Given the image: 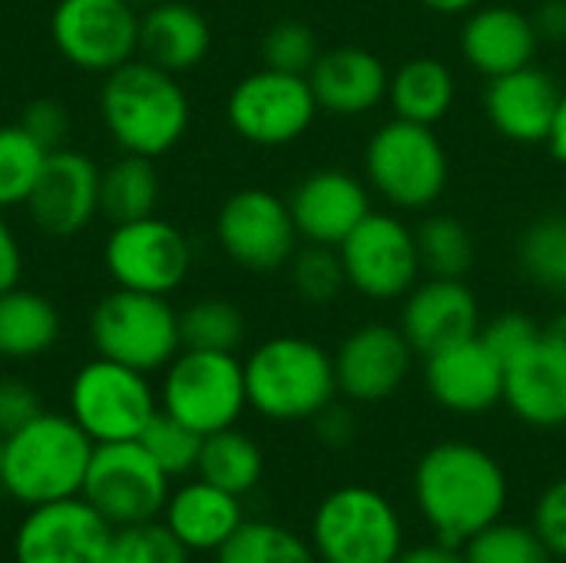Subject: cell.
<instances>
[{
  "instance_id": "cell-1",
  "label": "cell",
  "mask_w": 566,
  "mask_h": 563,
  "mask_svg": "<svg viewBox=\"0 0 566 563\" xmlns=\"http://www.w3.org/2000/svg\"><path fill=\"white\" fill-rule=\"evenodd\" d=\"M507 475L501 461L471 441H441L415 468V504L434 541L464 548L474 534L497 524L507 508Z\"/></svg>"
},
{
  "instance_id": "cell-2",
  "label": "cell",
  "mask_w": 566,
  "mask_h": 563,
  "mask_svg": "<svg viewBox=\"0 0 566 563\" xmlns=\"http://www.w3.org/2000/svg\"><path fill=\"white\" fill-rule=\"evenodd\" d=\"M99 116L119 153L159 159L189 129V96L176 73L136 56L103 76Z\"/></svg>"
},
{
  "instance_id": "cell-3",
  "label": "cell",
  "mask_w": 566,
  "mask_h": 563,
  "mask_svg": "<svg viewBox=\"0 0 566 563\" xmlns=\"http://www.w3.org/2000/svg\"><path fill=\"white\" fill-rule=\"evenodd\" d=\"M93 448L90 435L66 411H40L30 425L3 438L0 491L20 508L76 498Z\"/></svg>"
},
{
  "instance_id": "cell-4",
  "label": "cell",
  "mask_w": 566,
  "mask_h": 563,
  "mask_svg": "<svg viewBox=\"0 0 566 563\" xmlns=\"http://www.w3.org/2000/svg\"><path fill=\"white\" fill-rule=\"evenodd\" d=\"M245 395L249 408L269 421H312L338 395L335 358L312 338L275 335L249 352Z\"/></svg>"
},
{
  "instance_id": "cell-5",
  "label": "cell",
  "mask_w": 566,
  "mask_h": 563,
  "mask_svg": "<svg viewBox=\"0 0 566 563\" xmlns=\"http://www.w3.org/2000/svg\"><path fill=\"white\" fill-rule=\"evenodd\" d=\"M308 541L318 563H395L405 551V524L381 491L345 484L315 508Z\"/></svg>"
},
{
  "instance_id": "cell-6",
  "label": "cell",
  "mask_w": 566,
  "mask_h": 563,
  "mask_svg": "<svg viewBox=\"0 0 566 563\" xmlns=\"http://www.w3.org/2000/svg\"><path fill=\"white\" fill-rule=\"evenodd\" d=\"M448 153L431 126L395 116L365 146V176L395 209H431L448 189Z\"/></svg>"
},
{
  "instance_id": "cell-7",
  "label": "cell",
  "mask_w": 566,
  "mask_h": 563,
  "mask_svg": "<svg viewBox=\"0 0 566 563\" xmlns=\"http://www.w3.org/2000/svg\"><path fill=\"white\" fill-rule=\"evenodd\" d=\"M90 345L96 355L136 372H163L182 352L179 312L169 305V295L116 285L90 312Z\"/></svg>"
},
{
  "instance_id": "cell-8",
  "label": "cell",
  "mask_w": 566,
  "mask_h": 563,
  "mask_svg": "<svg viewBox=\"0 0 566 563\" xmlns=\"http://www.w3.org/2000/svg\"><path fill=\"white\" fill-rule=\"evenodd\" d=\"M159 408L202 438L222 428H235L249 408L242 362L235 352L182 348L163 368Z\"/></svg>"
},
{
  "instance_id": "cell-9",
  "label": "cell",
  "mask_w": 566,
  "mask_h": 563,
  "mask_svg": "<svg viewBox=\"0 0 566 563\" xmlns=\"http://www.w3.org/2000/svg\"><path fill=\"white\" fill-rule=\"evenodd\" d=\"M159 411V392L146 372L96 355L86 362L66 392V415L90 435L93 445L136 441Z\"/></svg>"
},
{
  "instance_id": "cell-10",
  "label": "cell",
  "mask_w": 566,
  "mask_h": 563,
  "mask_svg": "<svg viewBox=\"0 0 566 563\" xmlns=\"http://www.w3.org/2000/svg\"><path fill=\"white\" fill-rule=\"evenodd\" d=\"M169 491L172 478L139 441H109L93 448L80 494L109 528H129L156 521L169 501Z\"/></svg>"
},
{
  "instance_id": "cell-11",
  "label": "cell",
  "mask_w": 566,
  "mask_h": 563,
  "mask_svg": "<svg viewBox=\"0 0 566 563\" xmlns=\"http://www.w3.org/2000/svg\"><path fill=\"white\" fill-rule=\"evenodd\" d=\"M50 37L70 66L106 76L139 56L136 0H56Z\"/></svg>"
},
{
  "instance_id": "cell-12",
  "label": "cell",
  "mask_w": 566,
  "mask_h": 563,
  "mask_svg": "<svg viewBox=\"0 0 566 563\" xmlns=\"http://www.w3.org/2000/svg\"><path fill=\"white\" fill-rule=\"evenodd\" d=\"M226 116L235 136L252 146L272 149L289 146L308 133L318 116V100L308 76L262 66L232 86L226 100Z\"/></svg>"
},
{
  "instance_id": "cell-13",
  "label": "cell",
  "mask_w": 566,
  "mask_h": 563,
  "mask_svg": "<svg viewBox=\"0 0 566 563\" xmlns=\"http://www.w3.org/2000/svg\"><path fill=\"white\" fill-rule=\"evenodd\" d=\"M103 265L119 289L172 295L192 269L186 232L159 216L119 222L103 242Z\"/></svg>"
},
{
  "instance_id": "cell-14",
  "label": "cell",
  "mask_w": 566,
  "mask_h": 563,
  "mask_svg": "<svg viewBox=\"0 0 566 563\" xmlns=\"http://www.w3.org/2000/svg\"><path fill=\"white\" fill-rule=\"evenodd\" d=\"M348 289L371 302H395L418 285L421 259L415 229L388 212H368L338 246Z\"/></svg>"
},
{
  "instance_id": "cell-15",
  "label": "cell",
  "mask_w": 566,
  "mask_h": 563,
  "mask_svg": "<svg viewBox=\"0 0 566 563\" xmlns=\"http://www.w3.org/2000/svg\"><path fill=\"white\" fill-rule=\"evenodd\" d=\"M216 239L239 269L269 275L289 265L302 236L295 229L289 199L249 186L222 202L216 216Z\"/></svg>"
},
{
  "instance_id": "cell-16",
  "label": "cell",
  "mask_w": 566,
  "mask_h": 563,
  "mask_svg": "<svg viewBox=\"0 0 566 563\" xmlns=\"http://www.w3.org/2000/svg\"><path fill=\"white\" fill-rule=\"evenodd\" d=\"M113 528L83 498L23 508L13 531V563H103Z\"/></svg>"
},
{
  "instance_id": "cell-17",
  "label": "cell",
  "mask_w": 566,
  "mask_h": 563,
  "mask_svg": "<svg viewBox=\"0 0 566 563\" xmlns=\"http://www.w3.org/2000/svg\"><path fill=\"white\" fill-rule=\"evenodd\" d=\"M99 176L93 156L60 146L46 156L43 173L27 199V212L43 236L73 239L99 216Z\"/></svg>"
},
{
  "instance_id": "cell-18",
  "label": "cell",
  "mask_w": 566,
  "mask_h": 563,
  "mask_svg": "<svg viewBox=\"0 0 566 563\" xmlns=\"http://www.w3.org/2000/svg\"><path fill=\"white\" fill-rule=\"evenodd\" d=\"M332 358L338 395H345L355 405H378L388 402L408 382L415 348L408 345L401 329L368 322L345 335Z\"/></svg>"
},
{
  "instance_id": "cell-19",
  "label": "cell",
  "mask_w": 566,
  "mask_h": 563,
  "mask_svg": "<svg viewBox=\"0 0 566 563\" xmlns=\"http://www.w3.org/2000/svg\"><path fill=\"white\" fill-rule=\"evenodd\" d=\"M424 385L444 411L484 415L504 405V362L474 335L428 355Z\"/></svg>"
},
{
  "instance_id": "cell-20",
  "label": "cell",
  "mask_w": 566,
  "mask_h": 563,
  "mask_svg": "<svg viewBox=\"0 0 566 563\" xmlns=\"http://www.w3.org/2000/svg\"><path fill=\"white\" fill-rule=\"evenodd\" d=\"M415 355L428 358L481 332V305L464 279H428L405 295L401 325Z\"/></svg>"
},
{
  "instance_id": "cell-21",
  "label": "cell",
  "mask_w": 566,
  "mask_h": 563,
  "mask_svg": "<svg viewBox=\"0 0 566 563\" xmlns=\"http://www.w3.org/2000/svg\"><path fill=\"white\" fill-rule=\"evenodd\" d=\"M295 229L305 242L342 246L345 236L371 212L368 186L345 169H315L289 196Z\"/></svg>"
},
{
  "instance_id": "cell-22",
  "label": "cell",
  "mask_w": 566,
  "mask_h": 563,
  "mask_svg": "<svg viewBox=\"0 0 566 563\" xmlns=\"http://www.w3.org/2000/svg\"><path fill=\"white\" fill-rule=\"evenodd\" d=\"M560 96H564V90L557 86V80L547 70L527 63L514 73L494 76L488 83L484 110H488L491 126L504 139L534 146V143H547Z\"/></svg>"
},
{
  "instance_id": "cell-23",
  "label": "cell",
  "mask_w": 566,
  "mask_h": 563,
  "mask_svg": "<svg viewBox=\"0 0 566 563\" xmlns=\"http://www.w3.org/2000/svg\"><path fill=\"white\" fill-rule=\"evenodd\" d=\"M308 83L318 110L332 116H365L381 100H388L391 73L385 70L381 56L348 43L322 50L315 66L308 70Z\"/></svg>"
},
{
  "instance_id": "cell-24",
  "label": "cell",
  "mask_w": 566,
  "mask_h": 563,
  "mask_svg": "<svg viewBox=\"0 0 566 563\" xmlns=\"http://www.w3.org/2000/svg\"><path fill=\"white\" fill-rule=\"evenodd\" d=\"M537 46L534 20L504 3H481L461 27V53L488 80L534 63Z\"/></svg>"
},
{
  "instance_id": "cell-25",
  "label": "cell",
  "mask_w": 566,
  "mask_h": 563,
  "mask_svg": "<svg viewBox=\"0 0 566 563\" xmlns=\"http://www.w3.org/2000/svg\"><path fill=\"white\" fill-rule=\"evenodd\" d=\"M159 521L182 541L189 554H216L239 531L245 511L239 494H229L196 475L182 478V484L169 491Z\"/></svg>"
},
{
  "instance_id": "cell-26",
  "label": "cell",
  "mask_w": 566,
  "mask_h": 563,
  "mask_svg": "<svg viewBox=\"0 0 566 563\" xmlns=\"http://www.w3.org/2000/svg\"><path fill=\"white\" fill-rule=\"evenodd\" d=\"M504 405L541 431L566 425V365L544 342L504 365Z\"/></svg>"
},
{
  "instance_id": "cell-27",
  "label": "cell",
  "mask_w": 566,
  "mask_h": 563,
  "mask_svg": "<svg viewBox=\"0 0 566 563\" xmlns=\"http://www.w3.org/2000/svg\"><path fill=\"white\" fill-rule=\"evenodd\" d=\"M212 46L209 20L182 0L149 3L139 13V56L169 73H186L206 60Z\"/></svg>"
},
{
  "instance_id": "cell-28",
  "label": "cell",
  "mask_w": 566,
  "mask_h": 563,
  "mask_svg": "<svg viewBox=\"0 0 566 563\" xmlns=\"http://www.w3.org/2000/svg\"><path fill=\"white\" fill-rule=\"evenodd\" d=\"M60 312L46 295L23 289L20 282L0 292V358H40L60 342Z\"/></svg>"
},
{
  "instance_id": "cell-29",
  "label": "cell",
  "mask_w": 566,
  "mask_h": 563,
  "mask_svg": "<svg viewBox=\"0 0 566 563\" xmlns=\"http://www.w3.org/2000/svg\"><path fill=\"white\" fill-rule=\"evenodd\" d=\"M454 93H458L454 73L434 56H415L401 63L388 83V100L395 106V116L424 126H434L448 116V110L454 106Z\"/></svg>"
},
{
  "instance_id": "cell-30",
  "label": "cell",
  "mask_w": 566,
  "mask_h": 563,
  "mask_svg": "<svg viewBox=\"0 0 566 563\" xmlns=\"http://www.w3.org/2000/svg\"><path fill=\"white\" fill-rule=\"evenodd\" d=\"M159 186L156 159L119 153L99 176V216L109 226L156 216Z\"/></svg>"
},
{
  "instance_id": "cell-31",
  "label": "cell",
  "mask_w": 566,
  "mask_h": 563,
  "mask_svg": "<svg viewBox=\"0 0 566 563\" xmlns=\"http://www.w3.org/2000/svg\"><path fill=\"white\" fill-rule=\"evenodd\" d=\"M196 475L229 494L245 498L249 491L259 488L265 475V455L262 448L239 428H222L216 435L202 438L199 451V468Z\"/></svg>"
},
{
  "instance_id": "cell-32",
  "label": "cell",
  "mask_w": 566,
  "mask_h": 563,
  "mask_svg": "<svg viewBox=\"0 0 566 563\" xmlns=\"http://www.w3.org/2000/svg\"><path fill=\"white\" fill-rule=\"evenodd\" d=\"M216 563H318L312 541L275 521H242L212 554Z\"/></svg>"
},
{
  "instance_id": "cell-33",
  "label": "cell",
  "mask_w": 566,
  "mask_h": 563,
  "mask_svg": "<svg viewBox=\"0 0 566 563\" xmlns=\"http://www.w3.org/2000/svg\"><path fill=\"white\" fill-rule=\"evenodd\" d=\"M421 272L431 279H464L474 265V239L468 226L454 216H428L415 229Z\"/></svg>"
},
{
  "instance_id": "cell-34",
  "label": "cell",
  "mask_w": 566,
  "mask_h": 563,
  "mask_svg": "<svg viewBox=\"0 0 566 563\" xmlns=\"http://www.w3.org/2000/svg\"><path fill=\"white\" fill-rule=\"evenodd\" d=\"M245 315L226 299H199L179 312L182 348L199 352H235L245 342Z\"/></svg>"
},
{
  "instance_id": "cell-35",
  "label": "cell",
  "mask_w": 566,
  "mask_h": 563,
  "mask_svg": "<svg viewBox=\"0 0 566 563\" xmlns=\"http://www.w3.org/2000/svg\"><path fill=\"white\" fill-rule=\"evenodd\" d=\"M517 262L534 285L560 292L566 282V216H537L517 239Z\"/></svg>"
},
{
  "instance_id": "cell-36",
  "label": "cell",
  "mask_w": 566,
  "mask_h": 563,
  "mask_svg": "<svg viewBox=\"0 0 566 563\" xmlns=\"http://www.w3.org/2000/svg\"><path fill=\"white\" fill-rule=\"evenodd\" d=\"M50 149H43L20 123L0 126V209L27 206Z\"/></svg>"
},
{
  "instance_id": "cell-37",
  "label": "cell",
  "mask_w": 566,
  "mask_h": 563,
  "mask_svg": "<svg viewBox=\"0 0 566 563\" xmlns=\"http://www.w3.org/2000/svg\"><path fill=\"white\" fill-rule=\"evenodd\" d=\"M468 563H554L557 557L544 544V538L534 531V524H511L497 521L474 534L464 548Z\"/></svg>"
},
{
  "instance_id": "cell-38",
  "label": "cell",
  "mask_w": 566,
  "mask_h": 563,
  "mask_svg": "<svg viewBox=\"0 0 566 563\" xmlns=\"http://www.w3.org/2000/svg\"><path fill=\"white\" fill-rule=\"evenodd\" d=\"M153 458L156 465L172 478V481H182V478H192L196 468H199V451H202V435L192 431L189 425L176 421L172 415H166L163 408L156 411V418L146 425V431L136 438Z\"/></svg>"
},
{
  "instance_id": "cell-39",
  "label": "cell",
  "mask_w": 566,
  "mask_h": 563,
  "mask_svg": "<svg viewBox=\"0 0 566 563\" xmlns=\"http://www.w3.org/2000/svg\"><path fill=\"white\" fill-rule=\"evenodd\" d=\"M289 275H292V289L298 292V299H305L312 305H328L348 289L345 265H342V256L335 246L305 242L289 259Z\"/></svg>"
},
{
  "instance_id": "cell-40",
  "label": "cell",
  "mask_w": 566,
  "mask_h": 563,
  "mask_svg": "<svg viewBox=\"0 0 566 563\" xmlns=\"http://www.w3.org/2000/svg\"><path fill=\"white\" fill-rule=\"evenodd\" d=\"M192 554L182 541L156 518L129 528H113L103 563H189Z\"/></svg>"
},
{
  "instance_id": "cell-41",
  "label": "cell",
  "mask_w": 566,
  "mask_h": 563,
  "mask_svg": "<svg viewBox=\"0 0 566 563\" xmlns=\"http://www.w3.org/2000/svg\"><path fill=\"white\" fill-rule=\"evenodd\" d=\"M318 37L305 20H279L262 37V66L308 76L318 60Z\"/></svg>"
},
{
  "instance_id": "cell-42",
  "label": "cell",
  "mask_w": 566,
  "mask_h": 563,
  "mask_svg": "<svg viewBox=\"0 0 566 563\" xmlns=\"http://www.w3.org/2000/svg\"><path fill=\"white\" fill-rule=\"evenodd\" d=\"M541 332H544V325H541L537 319H531L527 312H501V315H494L478 335H481V342L507 365V362H514L517 355H524V352H531L534 345H541Z\"/></svg>"
},
{
  "instance_id": "cell-43",
  "label": "cell",
  "mask_w": 566,
  "mask_h": 563,
  "mask_svg": "<svg viewBox=\"0 0 566 563\" xmlns=\"http://www.w3.org/2000/svg\"><path fill=\"white\" fill-rule=\"evenodd\" d=\"M43 149H60L66 146V136H70V113L60 100H30L23 110H20V119H17Z\"/></svg>"
},
{
  "instance_id": "cell-44",
  "label": "cell",
  "mask_w": 566,
  "mask_h": 563,
  "mask_svg": "<svg viewBox=\"0 0 566 563\" xmlns=\"http://www.w3.org/2000/svg\"><path fill=\"white\" fill-rule=\"evenodd\" d=\"M534 531L544 538L551 554L566 563V478L554 481L534 508Z\"/></svg>"
},
{
  "instance_id": "cell-45",
  "label": "cell",
  "mask_w": 566,
  "mask_h": 563,
  "mask_svg": "<svg viewBox=\"0 0 566 563\" xmlns=\"http://www.w3.org/2000/svg\"><path fill=\"white\" fill-rule=\"evenodd\" d=\"M43 408L36 388L23 378H3L0 375V438L20 431L23 425H30Z\"/></svg>"
},
{
  "instance_id": "cell-46",
  "label": "cell",
  "mask_w": 566,
  "mask_h": 563,
  "mask_svg": "<svg viewBox=\"0 0 566 563\" xmlns=\"http://www.w3.org/2000/svg\"><path fill=\"white\" fill-rule=\"evenodd\" d=\"M312 425H315V435H318V441L325 448H348L355 441V435H358V421H355L352 408L335 405V402L328 408H322L312 418Z\"/></svg>"
},
{
  "instance_id": "cell-47",
  "label": "cell",
  "mask_w": 566,
  "mask_h": 563,
  "mask_svg": "<svg viewBox=\"0 0 566 563\" xmlns=\"http://www.w3.org/2000/svg\"><path fill=\"white\" fill-rule=\"evenodd\" d=\"M20 269H23V252H20V242L0 209V292H7L10 285L20 282Z\"/></svg>"
},
{
  "instance_id": "cell-48",
  "label": "cell",
  "mask_w": 566,
  "mask_h": 563,
  "mask_svg": "<svg viewBox=\"0 0 566 563\" xmlns=\"http://www.w3.org/2000/svg\"><path fill=\"white\" fill-rule=\"evenodd\" d=\"M534 30L547 43H566V0H544L534 10Z\"/></svg>"
},
{
  "instance_id": "cell-49",
  "label": "cell",
  "mask_w": 566,
  "mask_h": 563,
  "mask_svg": "<svg viewBox=\"0 0 566 563\" xmlns=\"http://www.w3.org/2000/svg\"><path fill=\"white\" fill-rule=\"evenodd\" d=\"M395 563H468V561H464V551L448 548V544H441V541H431V544L405 548Z\"/></svg>"
},
{
  "instance_id": "cell-50",
  "label": "cell",
  "mask_w": 566,
  "mask_h": 563,
  "mask_svg": "<svg viewBox=\"0 0 566 563\" xmlns=\"http://www.w3.org/2000/svg\"><path fill=\"white\" fill-rule=\"evenodd\" d=\"M541 342H544L547 352H554V355L566 365V312H560L557 319H551V322L544 325Z\"/></svg>"
},
{
  "instance_id": "cell-51",
  "label": "cell",
  "mask_w": 566,
  "mask_h": 563,
  "mask_svg": "<svg viewBox=\"0 0 566 563\" xmlns=\"http://www.w3.org/2000/svg\"><path fill=\"white\" fill-rule=\"evenodd\" d=\"M547 146H551L554 159L566 166V90H564V96H560V106H557V116H554V126H551Z\"/></svg>"
},
{
  "instance_id": "cell-52",
  "label": "cell",
  "mask_w": 566,
  "mask_h": 563,
  "mask_svg": "<svg viewBox=\"0 0 566 563\" xmlns=\"http://www.w3.org/2000/svg\"><path fill=\"white\" fill-rule=\"evenodd\" d=\"M428 10H434V13H444V17H458V13H471V10H478L484 0H421Z\"/></svg>"
},
{
  "instance_id": "cell-53",
  "label": "cell",
  "mask_w": 566,
  "mask_h": 563,
  "mask_svg": "<svg viewBox=\"0 0 566 563\" xmlns=\"http://www.w3.org/2000/svg\"><path fill=\"white\" fill-rule=\"evenodd\" d=\"M560 299H564V305H566V282L560 285Z\"/></svg>"
},
{
  "instance_id": "cell-54",
  "label": "cell",
  "mask_w": 566,
  "mask_h": 563,
  "mask_svg": "<svg viewBox=\"0 0 566 563\" xmlns=\"http://www.w3.org/2000/svg\"><path fill=\"white\" fill-rule=\"evenodd\" d=\"M136 3H163V0H136Z\"/></svg>"
},
{
  "instance_id": "cell-55",
  "label": "cell",
  "mask_w": 566,
  "mask_h": 563,
  "mask_svg": "<svg viewBox=\"0 0 566 563\" xmlns=\"http://www.w3.org/2000/svg\"><path fill=\"white\" fill-rule=\"evenodd\" d=\"M0 458H3V438H0Z\"/></svg>"
},
{
  "instance_id": "cell-56",
  "label": "cell",
  "mask_w": 566,
  "mask_h": 563,
  "mask_svg": "<svg viewBox=\"0 0 566 563\" xmlns=\"http://www.w3.org/2000/svg\"><path fill=\"white\" fill-rule=\"evenodd\" d=\"M0 362H3V358H0Z\"/></svg>"
}]
</instances>
